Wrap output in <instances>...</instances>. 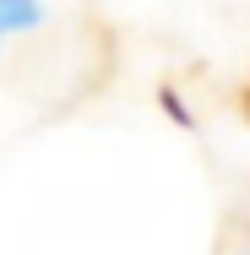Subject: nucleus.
<instances>
[{
	"mask_svg": "<svg viewBox=\"0 0 250 255\" xmlns=\"http://www.w3.org/2000/svg\"><path fill=\"white\" fill-rule=\"evenodd\" d=\"M38 16H44L38 0H0V38H5V33H27Z\"/></svg>",
	"mask_w": 250,
	"mask_h": 255,
	"instance_id": "f257e3e1",
	"label": "nucleus"
},
{
	"mask_svg": "<svg viewBox=\"0 0 250 255\" xmlns=\"http://www.w3.org/2000/svg\"><path fill=\"white\" fill-rule=\"evenodd\" d=\"M245 114H250V87H245Z\"/></svg>",
	"mask_w": 250,
	"mask_h": 255,
	"instance_id": "f03ea898",
	"label": "nucleus"
}]
</instances>
